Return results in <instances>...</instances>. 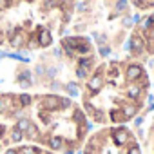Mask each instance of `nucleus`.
I'll use <instances>...</instances> for the list:
<instances>
[{"mask_svg": "<svg viewBox=\"0 0 154 154\" xmlns=\"http://www.w3.org/2000/svg\"><path fill=\"white\" fill-rule=\"evenodd\" d=\"M150 80L132 60H111L94 69L85 82L84 112L94 123L123 127L145 107Z\"/></svg>", "mask_w": 154, "mask_h": 154, "instance_id": "nucleus-1", "label": "nucleus"}, {"mask_svg": "<svg viewBox=\"0 0 154 154\" xmlns=\"http://www.w3.org/2000/svg\"><path fill=\"white\" fill-rule=\"evenodd\" d=\"M84 154H141V147L129 127H103L87 140Z\"/></svg>", "mask_w": 154, "mask_h": 154, "instance_id": "nucleus-2", "label": "nucleus"}, {"mask_svg": "<svg viewBox=\"0 0 154 154\" xmlns=\"http://www.w3.org/2000/svg\"><path fill=\"white\" fill-rule=\"evenodd\" d=\"M62 47L69 56H76V54L80 56L76 74L80 78H85L91 65H94V47L91 40L85 36H67V38H62Z\"/></svg>", "mask_w": 154, "mask_h": 154, "instance_id": "nucleus-3", "label": "nucleus"}, {"mask_svg": "<svg viewBox=\"0 0 154 154\" xmlns=\"http://www.w3.org/2000/svg\"><path fill=\"white\" fill-rule=\"evenodd\" d=\"M129 51L134 56H140L145 53L154 54V13L134 27L129 40Z\"/></svg>", "mask_w": 154, "mask_h": 154, "instance_id": "nucleus-4", "label": "nucleus"}, {"mask_svg": "<svg viewBox=\"0 0 154 154\" xmlns=\"http://www.w3.org/2000/svg\"><path fill=\"white\" fill-rule=\"evenodd\" d=\"M36 33H38V47H49L53 44V31L49 27L38 26Z\"/></svg>", "mask_w": 154, "mask_h": 154, "instance_id": "nucleus-5", "label": "nucleus"}, {"mask_svg": "<svg viewBox=\"0 0 154 154\" xmlns=\"http://www.w3.org/2000/svg\"><path fill=\"white\" fill-rule=\"evenodd\" d=\"M17 82H18L22 87H31V85H33V82H31V72H29L27 69H24V71L17 76Z\"/></svg>", "mask_w": 154, "mask_h": 154, "instance_id": "nucleus-6", "label": "nucleus"}, {"mask_svg": "<svg viewBox=\"0 0 154 154\" xmlns=\"http://www.w3.org/2000/svg\"><path fill=\"white\" fill-rule=\"evenodd\" d=\"M26 33L22 31V29H17V35L15 36H11V45L13 47H22L24 44H26Z\"/></svg>", "mask_w": 154, "mask_h": 154, "instance_id": "nucleus-7", "label": "nucleus"}, {"mask_svg": "<svg viewBox=\"0 0 154 154\" xmlns=\"http://www.w3.org/2000/svg\"><path fill=\"white\" fill-rule=\"evenodd\" d=\"M29 127H31V122H29L27 118H20L18 123H17V129H18L22 134H26V132L29 131Z\"/></svg>", "mask_w": 154, "mask_h": 154, "instance_id": "nucleus-8", "label": "nucleus"}, {"mask_svg": "<svg viewBox=\"0 0 154 154\" xmlns=\"http://www.w3.org/2000/svg\"><path fill=\"white\" fill-rule=\"evenodd\" d=\"M31 102H33V98H31L29 94H20V96H17V103H18L20 107H27V105H31Z\"/></svg>", "mask_w": 154, "mask_h": 154, "instance_id": "nucleus-9", "label": "nucleus"}, {"mask_svg": "<svg viewBox=\"0 0 154 154\" xmlns=\"http://www.w3.org/2000/svg\"><path fill=\"white\" fill-rule=\"evenodd\" d=\"M9 138H11V141H17V143H18V141H22L24 134H22L17 127H13V131H11V136H9Z\"/></svg>", "mask_w": 154, "mask_h": 154, "instance_id": "nucleus-10", "label": "nucleus"}, {"mask_svg": "<svg viewBox=\"0 0 154 154\" xmlns=\"http://www.w3.org/2000/svg\"><path fill=\"white\" fill-rule=\"evenodd\" d=\"M38 152H40V149H36V147H22L18 150V154H38Z\"/></svg>", "mask_w": 154, "mask_h": 154, "instance_id": "nucleus-11", "label": "nucleus"}, {"mask_svg": "<svg viewBox=\"0 0 154 154\" xmlns=\"http://www.w3.org/2000/svg\"><path fill=\"white\" fill-rule=\"evenodd\" d=\"M8 6H9L8 2H4V0H0V8H8Z\"/></svg>", "mask_w": 154, "mask_h": 154, "instance_id": "nucleus-12", "label": "nucleus"}, {"mask_svg": "<svg viewBox=\"0 0 154 154\" xmlns=\"http://www.w3.org/2000/svg\"><path fill=\"white\" fill-rule=\"evenodd\" d=\"M6 154H18V150H13V149H8V152Z\"/></svg>", "mask_w": 154, "mask_h": 154, "instance_id": "nucleus-13", "label": "nucleus"}, {"mask_svg": "<svg viewBox=\"0 0 154 154\" xmlns=\"http://www.w3.org/2000/svg\"><path fill=\"white\" fill-rule=\"evenodd\" d=\"M6 56V53H2V51H0V58H4Z\"/></svg>", "mask_w": 154, "mask_h": 154, "instance_id": "nucleus-14", "label": "nucleus"}, {"mask_svg": "<svg viewBox=\"0 0 154 154\" xmlns=\"http://www.w3.org/2000/svg\"><path fill=\"white\" fill-rule=\"evenodd\" d=\"M2 42H4V40H2V33H0V44H2Z\"/></svg>", "mask_w": 154, "mask_h": 154, "instance_id": "nucleus-15", "label": "nucleus"}]
</instances>
